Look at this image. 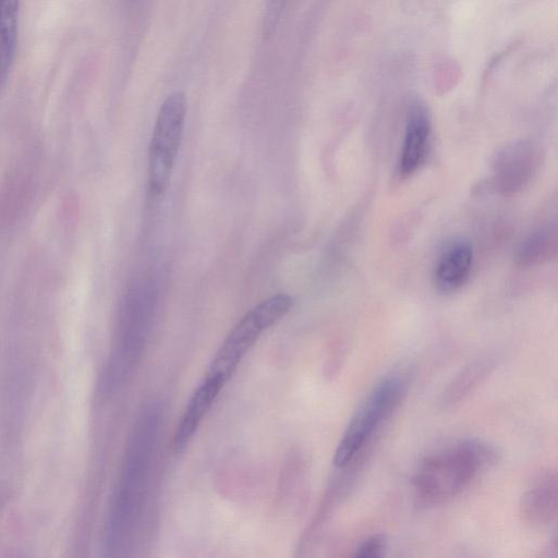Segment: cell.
Returning <instances> with one entry per match:
<instances>
[{
  "mask_svg": "<svg viewBox=\"0 0 558 558\" xmlns=\"http://www.w3.org/2000/svg\"><path fill=\"white\" fill-rule=\"evenodd\" d=\"M387 538L381 533L366 537L356 548L352 558H386Z\"/></svg>",
  "mask_w": 558,
  "mask_h": 558,
  "instance_id": "4fadbf2b",
  "label": "cell"
},
{
  "mask_svg": "<svg viewBox=\"0 0 558 558\" xmlns=\"http://www.w3.org/2000/svg\"><path fill=\"white\" fill-rule=\"evenodd\" d=\"M495 361L489 356L478 357L464 367L447 386L441 404L450 407L463 400L494 369Z\"/></svg>",
  "mask_w": 558,
  "mask_h": 558,
  "instance_id": "8fae6325",
  "label": "cell"
},
{
  "mask_svg": "<svg viewBox=\"0 0 558 558\" xmlns=\"http://www.w3.org/2000/svg\"><path fill=\"white\" fill-rule=\"evenodd\" d=\"M522 521L533 527L554 523L558 514V475L556 470L538 472L523 490L519 501Z\"/></svg>",
  "mask_w": 558,
  "mask_h": 558,
  "instance_id": "8992f818",
  "label": "cell"
},
{
  "mask_svg": "<svg viewBox=\"0 0 558 558\" xmlns=\"http://www.w3.org/2000/svg\"><path fill=\"white\" fill-rule=\"evenodd\" d=\"M223 385L219 378L206 376L196 388L174 432L173 446L178 452L185 449Z\"/></svg>",
  "mask_w": 558,
  "mask_h": 558,
  "instance_id": "ba28073f",
  "label": "cell"
},
{
  "mask_svg": "<svg viewBox=\"0 0 558 558\" xmlns=\"http://www.w3.org/2000/svg\"><path fill=\"white\" fill-rule=\"evenodd\" d=\"M407 381L389 375L379 381L351 417L333 454V465L344 469L366 448L376 430L396 412L407 395Z\"/></svg>",
  "mask_w": 558,
  "mask_h": 558,
  "instance_id": "7a4b0ae2",
  "label": "cell"
},
{
  "mask_svg": "<svg viewBox=\"0 0 558 558\" xmlns=\"http://www.w3.org/2000/svg\"><path fill=\"white\" fill-rule=\"evenodd\" d=\"M537 161V150L530 142L521 141L506 146L493 163L496 189L505 195L520 192L530 182Z\"/></svg>",
  "mask_w": 558,
  "mask_h": 558,
  "instance_id": "5b68a950",
  "label": "cell"
},
{
  "mask_svg": "<svg viewBox=\"0 0 558 558\" xmlns=\"http://www.w3.org/2000/svg\"><path fill=\"white\" fill-rule=\"evenodd\" d=\"M186 114V98L175 90L167 96L157 113L148 154V186L160 195L169 184L180 147Z\"/></svg>",
  "mask_w": 558,
  "mask_h": 558,
  "instance_id": "3957f363",
  "label": "cell"
},
{
  "mask_svg": "<svg viewBox=\"0 0 558 558\" xmlns=\"http://www.w3.org/2000/svg\"><path fill=\"white\" fill-rule=\"evenodd\" d=\"M498 459L496 448L478 438H465L427 456L412 478L414 498L428 507L446 502L466 489Z\"/></svg>",
  "mask_w": 558,
  "mask_h": 558,
  "instance_id": "6da1fadb",
  "label": "cell"
},
{
  "mask_svg": "<svg viewBox=\"0 0 558 558\" xmlns=\"http://www.w3.org/2000/svg\"><path fill=\"white\" fill-rule=\"evenodd\" d=\"M432 143V122L425 108L421 105L412 107L408 116L401 154L399 172L402 177L413 174L426 160Z\"/></svg>",
  "mask_w": 558,
  "mask_h": 558,
  "instance_id": "52a82bcc",
  "label": "cell"
},
{
  "mask_svg": "<svg viewBox=\"0 0 558 558\" xmlns=\"http://www.w3.org/2000/svg\"><path fill=\"white\" fill-rule=\"evenodd\" d=\"M473 264V250L468 242L451 243L440 255L433 274L435 288L442 293L453 292L468 281Z\"/></svg>",
  "mask_w": 558,
  "mask_h": 558,
  "instance_id": "9c48e42d",
  "label": "cell"
},
{
  "mask_svg": "<svg viewBox=\"0 0 558 558\" xmlns=\"http://www.w3.org/2000/svg\"><path fill=\"white\" fill-rule=\"evenodd\" d=\"M268 325L253 307L233 327L211 361L207 375L225 384L235 372L242 357L254 345Z\"/></svg>",
  "mask_w": 558,
  "mask_h": 558,
  "instance_id": "277c9868",
  "label": "cell"
},
{
  "mask_svg": "<svg viewBox=\"0 0 558 558\" xmlns=\"http://www.w3.org/2000/svg\"><path fill=\"white\" fill-rule=\"evenodd\" d=\"M544 558H557V546L555 542L553 546H550V549L546 553Z\"/></svg>",
  "mask_w": 558,
  "mask_h": 558,
  "instance_id": "5bb4252c",
  "label": "cell"
},
{
  "mask_svg": "<svg viewBox=\"0 0 558 558\" xmlns=\"http://www.w3.org/2000/svg\"><path fill=\"white\" fill-rule=\"evenodd\" d=\"M19 3L0 2V80L8 73L15 54Z\"/></svg>",
  "mask_w": 558,
  "mask_h": 558,
  "instance_id": "7c38bea8",
  "label": "cell"
},
{
  "mask_svg": "<svg viewBox=\"0 0 558 558\" xmlns=\"http://www.w3.org/2000/svg\"><path fill=\"white\" fill-rule=\"evenodd\" d=\"M556 255V227L543 226L520 243L515 252V263L521 267H534L550 262Z\"/></svg>",
  "mask_w": 558,
  "mask_h": 558,
  "instance_id": "30bf717a",
  "label": "cell"
}]
</instances>
